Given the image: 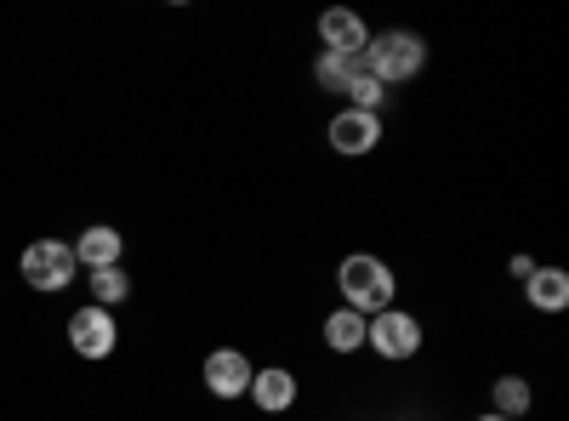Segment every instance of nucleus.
<instances>
[{
	"mask_svg": "<svg viewBox=\"0 0 569 421\" xmlns=\"http://www.w3.org/2000/svg\"><path fill=\"white\" fill-rule=\"evenodd\" d=\"M525 302H530L536 313H563V308H569V273H563V268H536V273L525 279Z\"/></svg>",
	"mask_w": 569,
	"mask_h": 421,
	"instance_id": "11",
	"label": "nucleus"
},
{
	"mask_svg": "<svg viewBox=\"0 0 569 421\" xmlns=\"http://www.w3.org/2000/svg\"><path fill=\"white\" fill-rule=\"evenodd\" d=\"M365 348L382 359V364H405L421 353V319L410 308H382V313H370L365 319Z\"/></svg>",
	"mask_w": 569,
	"mask_h": 421,
	"instance_id": "3",
	"label": "nucleus"
},
{
	"mask_svg": "<svg viewBox=\"0 0 569 421\" xmlns=\"http://www.w3.org/2000/svg\"><path fill=\"white\" fill-rule=\"evenodd\" d=\"M86 285H91V302H98V308H114V302L131 297V273L126 268H91Z\"/></svg>",
	"mask_w": 569,
	"mask_h": 421,
	"instance_id": "15",
	"label": "nucleus"
},
{
	"mask_svg": "<svg viewBox=\"0 0 569 421\" xmlns=\"http://www.w3.org/2000/svg\"><path fill=\"white\" fill-rule=\"evenodd\" d=\"M69 251H74L80 268H120L126 262V233L109 228V222H91V228H80V240Z\"/></svg>",
	"mask_w": 569,
	"mask_h": 421,
	"instance_id": "9",
	"label": "nucleus"
},
{
	"mask_svg": "<svg viewBox=\"0 0 569 421\" xmlns=\"http://www.w3.org/2000/svg\"><path fill=\"white\" fill-rule=\"evenodd\" d=\"M479 421H507V415H496V410H485V415H479Z\"/></svg>",
	"mask_w": 569,
	"mask_h": 421,
	"instance_id": "17",
	"label": "nucleus"
},
{
	"mask_svg": "<svg viewBox=\"0 0 569 421\" xmlns=\"http://www.w3.org/2000/svg\"><path fill=\"white\" fill-rule=\"evenodd\" d=\"M246 399H251L262 415H284V410L297 404V377H291L284 364H262L257 377H251V393H246Z\"/></svg>",
	"mask_w": 569,
	"mask_h": 421,
	"instance_id": "10",
	"label": "nucleus"
},
{
	"mask_svg": "<svg viewBox=\"0 0 569 421\" xmlns=\"http://www.w3.org/2000/svg\"><path fill=\"white\" fill-rule=\"evenodd\" d=\"M325 137H330V149L337 154H370L376 143H382V114H365V109H337L330 114V126H325Z\"/></svg>",
	"mask_w": 569,
	"mask_h": 421,
	"instance_id": "6",
	"label": "nucleus"
},
{
	"mask_svg": "<svg viewBox=\"0 0 569 421\" xmlns=\"http://www.w3.org/2000/svg\"><path fill=\"white\" fill-rule=\"evenodd\" d=\"M421 69H427V40L416 29H382V34H370V46H365V74L370 80L405 86Z\"/></svg>",
	"mask_w": 569,
	"mask_h": 421,
	"instance_id": "2",
	"label": "nucleus"
},
{
	"mask_svg": "<svg viewBox=\"0 0 569 421\" xmlns=\"http://www.w3.org/2000/svg\"><path fill=\"white\" fill-rule=\"evenodd\" d=\"M251 377H257V364L240 348H211L206 353V388L217 399H246L251 393Z\"/></svg>",
	"mask_w": 569,
	"mask_h": 421,
	"instance_id": "7",
	"label": "nucleus"
},
{
	"mask_svg": "<svg viewBox=\"0 0 569 421\" xmlns=\"http://www.w3.org/2000/svg\"><path fill=\"white\" fill-rule=\"evenodd\" d=\"M69 348H74L80 359H109V353L120 348V324H114V313L98 308V302H86L80 313H69Z\"/></svg>",
	"mask_w": 569,
	"mask_h": 421,
	"instance_id": "5",
	"label": "nucleus"
},
{
	"mask_svg": "<svg viewBox=\"0 0 569 421\" xmlns=\"http://www.w3.org/2000/svg\"><path fill=\"white\" fill-rule=\"evenodd\" d=\"M18 268H23V279L34 291H69L74 285V273H80V262H74V251H69V240H34V245H23V257H18Z\"/></svg>",
	"mask_w": 569,
	"mask_h": 421,
	"instance_id": "4",
	"label": "nucleus"
},
{
	"mask_svg": "<svg viewBox=\"0 0 569 421\" xmlns=\"http://www.w3.org/2000/svg\"><path fill=\"white\" fill-rule=\"evenodd\" d=\"M337 291H342V308H353V313H382V308H393V297H399V273L382 262V257H370V251H353V257H342V268H337Z\"/></svg>",
	"mask_w": 569,
	"mask_h": 421,
	"instance_id": "1",
	"label": "nucleus"
},
{
	"mask_svg": "<svg viewBox=\"0 0 569 421\" xmlns=\"http://www.w3.org/2000/svg\"><path fill=\"white\" fill-rule=\"evenodd\" d=\"M325 348L342 353V359H353V353L365 348V313H353V308L330 313V319H325Z\"/></svg>",
	"mask_w": 569,
	"mask_h": 421,
	"instance_id": "12",
	"label": "nucleus"
},
{
	"mask_svg": "<svg viewBox=\"0 0 569 421\" xmlns=\"http://www.w3.org/2000/svg\"><path fill=\"white\" fill-rule=\"evenodd\" d=\"M490 410L507 415V421L530 415V410H536V388H530L525 377H496V388H490Z\"/></svg>",
	"mask_w": 569,
	"mask_h": 421,
	"instance_id": "13",
	"label": "nucleus"
},
{
	"mask_svg": "<svg viewBox=\"0 0 569 421\" xmlns=\"http://www.w3.org/2000/svg\"><path fill=\"white\" fill-rule=\"evenodd\" d=\"M353 74H365V58H337V52H319V58H313V80H319L325 91H337V98L353 86Z\"/></svg>",
	"mask_w": 569,
	"mask_h": 421,
	"instance_id": "14",
	"label": "nucleus"
},
{
	"mask_svg": "<svg viewBox=\"0 0 569 421\" xmlns=\"http://www.w3.org/2000/svg\"><path fill=\"white\" fill-rule=\"evenodd\" d=\"M507 273H512V279H530V273H536V262H530V257H512V262H507Z\"/></svg>",
	"mask_w": 569,
	"mask_h": 421,
	"instance_id": "16",
	"label": "nucleus"
},
{
	"mask_svg": "<svg viewBox=\"0 0 569 421\" xmlns=\"http://www.w3.org/2000/svg\"><path fill=\"white\" fill-rule=\"evenodd\" d=\"M319 46L325 52H337V58H365V46H370V23L348 7H330L319 12Z\"/></svg>",
	"mask_w": 569,
	"mask_h": 421,
	"instance_id": "8",
	"label": "nucleus"
}]
</instances>
